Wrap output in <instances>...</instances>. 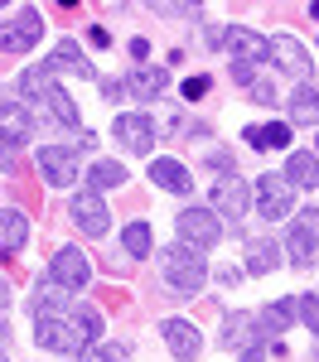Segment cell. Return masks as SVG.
<instances>
[{
    "instance_id": "cell-16",
    "label": "cell",
    "mask_w": 319,
    "mask_h": 362,
    "mask_svg": "<svg viewBox=\"0 0 319 362\" xmlns=\"http://www.w3.org/2000/svg\"><path fill=\"white\" fill-rule=\"evenodd\" d=\"M150 184L165 189V194H189V189H194L189 169L179 165V160H155V165H150Z\"/></svg>"
},
{
    "instance_id": "cell-1",
    "label": "cell",
    "mask_w": 319,
    "mask_h": 362,
    "mask_svg": "<svg viewBox=\"0 0 319 362\" xmlns=\"http://www.w3.org/2000/svg\"><path fill=\"white\" fill-rule=\"evenodd\" d=\"M160 276L170 290L179 295H194L203 280H208V266H203V251L189 247V242H179V247H165L160 251Z\"/></svg>"
},
{
    "instance_id": "cell-5",
    "label": "cell",
    "mask_w": 319,
    "mask_h": 362,
    "mask_svg": "<svg viewBox=\"0 0 319 362\" xmlns=\"http://www.w3.org/2000/svg\"><path fill=\"white\" fill-rule=\"evenodd\" d=\"M208 203H213L223 218L242 223V218H247V203H252V189H247V179H242V174H218V184H213Z\"/></svg>"
},
{
    "instance_id": "cell-39",
    "label": "cell",
    "mask_w": 319,
    "mask_h": 362,
    "mask_svg": "<svg viewBox=\"0 0 319 362\" xmlns=\"http://www.w3.org/2000/svg\"><path fill=\"white\" fill-rule=\"evenodd\" d=\"M242 362H266V348H261V343H257V348H247V358H242Z\"/></svg>"
},
{
    "instance_id": "cell-23",
    "label": "cell",
    "mask_w": 319,
    "mask_h": 362,
    "mask_svg": "<svg viewBox=\"0 0 319 362\" xmlns=\"http://www.w3.org/2000/svg\"><path fill=\"white\" fill-rule=\"evenodd\" d=\"M44 102H49V112L58 116V121H63V126H73V131H78V126H83V116H78V107H73V97H68V92H63V87H44Z\"/></svg>"
},
{
    "instance_id": "cell-18",
    "label": "cell",
    "mask_w": 319,
    "mask_h": 362,
    "mask_svg": "<svg viewBox=\"0 0 319 362\" xmlns=\"http://www.w3.org/2000/svg\"><path fill=\"white\" fill-rule=\"evenodd\" d=\"M242 140H247L252 150H271V145L286 150V145H290V126H286V121H261V126H247Z\"/></svg>"
},
{
    "instance_id": "cell-40",
    "label": "cell",
    "mask_w": 319,
    "mask_h": 362,
    "mask_svg": "<svg viewBox=\"0 0 319 362\" xmlns=\"http://www.w3.org/2000/svg\"><path fill=\"white\" fill-rule=\"evenodd\" d=\"M10 305V285H5V280H0V309Z\"/></svg>"
},
{
    "instance_id": "cell-19",
    "label": "cell",
    "mask_w": 319,
    "mask_h": 362,
    "mask_svg": "<svg viewBox=\"0 0 319 362\" xmlns=\"http://www.w3.org/2000/svg\"><path fill=\"white\" fill-rule=\"evenodd\" d=\"M49 68H63V73H73V78H92V63L83 58V49H78L73 39H58V49L49 54Z\"/></svg>"
},
{
    "instance_id": "cell-33",
    "label": "cell",
    "mask_w": 319,
    "mask_h": 362,
    "mask_svg": "<svg viewBox=\"0 0 319 362\" xmlns=\"http://www.w3.org/2000/svg\"><path fill=\"white\" fill-rule=\"evenodd\" d=\"M252 102H261V107H276V87L266 83V78H257V83H252Z\"/></svg>"
},
{
    "instance_id": "cell-34",
    "label": "cell",
    "mask_w": 319,
    "mask_h": 362,
    "mask_svg": "<svg viewBox=\"0 0 319 362\" xmlns=\"http://www.w3.org/2000/svg\"><path fill=\"white\" fill-rule=\"evenodd\" d=\"M160 126H165V136H184V131H189L179 112H160ZM160 126H155V131H160Z\"/></svg>"
},
{
    "instance_id": "cell-12",
    "label": "cell",
    "mask_w": 319,
    "mask_h": 362,
    "mask_svg": "<svg viewBox=\"0 0 319 362\" xmlns=\"http://www.w3.org/2000/svg\"><path fill=\"white\" fill-rule=\"evenodd\" d=\"M116 140L126 145V150H136V155H150V145H155V121L150 116H116Z\"/></svg>"
},
{
    "instance_id": "cell-41",
    "label": "cell",
    "mask_w": 319,
    "mask_h": 362,
    "mask_svg": "<svg viewBox=\"0 0 319 362\" xmlns=\"http://www.w3.org/2000/svg\"><path fill=\"white\" fill-rule=\"evenodd\" d=\"M0 362H5V358H0Z\"/></svg>"
},
{
    "instance_id": "cell-4",
    "label": "cell",
    "mask_w": 319,
    "mask_h": 362,
    "mask_svg": "<svg viewBox=\"0 0 319 362\" xmlns=\"http://www.w3.org/2000/svg\"><path fill=\"white\" fill-rule=\"evenodd\" d=\"M87 280H92V261H87L78 247H63L54 251V261H49V285H58V290H83Z\"/></svg>"
},
{
    "instance_id": "cell-9",
    "label": "cell",
    "mask_w": 319,
    "mask_h": 362,
    "mask_svg": "<svg viewBox=\"0 0 319 362\" xmlns=\"http://www.w3.org/2000/svg\"><path fill=\"white\" fill-rule=\"evenodd\" d=\"M73 223L83 227V237H107V227H112V213H107V203L83 189V194L73 198Z\"/></svg>"
},
{
    "instance_id": "cell-20",
    "label": "cell",
    "mask_w": 319,
    "mask_h": 362,
    "mask_svg": "<svg viewBox=\"0 0 319 362\" xmlns=\"http://www.w3.org/2000/svg\"><path fill=\"white\" fill-rule=\"evenodd\" d=\"M29 242V223L20 208H0V247L5 251H20Z\"/></svg>"
},
{
    "instance_id": "cell-37",
    "label": "cell",
    "mask_w": 319,
    "mask_h": 362,
    "mask_svg": "<svg viewBox=\"0 0 319 362\" xmlns=\"http://www.w3.org/2000/svg\"><path fill=\"white\" fill-rule=\"evenodd\" d=\"M145 54H150V44H145V39H131V58H136V68L145 63Z\"/></svg>"
},
{
    "instance_id": "cell-7",
    "label": "cell",
    "mask_w": 319,
    "mask_h": 362,
    "mask_svg": "<svg viewBox=\"0 0 319 362\" xmlns=\"http://www.w3.org/2000/svg\"><path fill=\"white\" fill-rule=\"evenodd\" d=\"M179 237L189 242V247H218V237H223V223H218V213L213 208H184L179 213Z\"/></svg>"
},
{
    "instance_id": "cell-26",
    "label": "cell",
    "mask_w": 319,
    "mask_h": 362,
    "mask_svg": "<svg viewBox=\"0 0 319 362\" xmlns=\"http://www.w3.org/2000/svg\"><path fill=\"white\" fill-rule=\"evenodd\" d=\"M290 314H295V305H290V300H276V305H266L261 309V334H286L290 329Z\"/></svg>"
},
{
    "instance_id": "cell-28",
    "label": "cell",
    "mask_w": 319,
    "mask_h": 362,
    "mask_svg": "<svg viewBox=\"0 0 319 362\" xmlns=\"http://www.w3.org/2000/svg\"><path fill=\"white\" fill-rule=\"evenodd\" d=\"M121 247H126V256H131V261L150 256V227H145V223H131L126 232H121Z\"/></svg>"
},
{
    "instance_id": "cell-17",
    "label": "cell",
    "mask_w": 319,
    "mask_h": 362,
    "mask_svg": "<svg viewBox=\"0 0 319 362\" xmlns=\"http://www.w3.org/2000/svg\"><path fill=\"white\" fill-rule=\"evenodd\" d=\"M29 131H34V116L20 102H5L0 107V140L5 145H20V140H29Z\"/></svg>"
},
{
    "instance_id": "cell-22",
    "label": "cell",
    "mask_w": 319,
    "mask_h": 362,
    "mask_svg": "<svg viewBox=\"0 0 319 362\" xmlns=\"http://www.w3.org/2000/svg\"><path fill=\"white\" fill-rule=\"evenodd\" d=\"M286 184H290V189H315V184H319V165H315V155H310V150H295V155H290Z\"/></svg>"
},
{
    "instance_id": "cell-25",
    "label": "cell",
    "mask_w": 319,
    "mask_h": 362,
    "mask_svg": "<svg viewBox=\"0 0 319 362\" xmlns=\"http://www.w3.org/2000/svg\"><path fill=\"white\" fill-rule=\"evenodd\" d=\"M87 184H92V194L97 189H116V184H126V169L116 165V160H97V165L87 169Z\"/></svg>"
},
{
    "instance_id": "cell-29",
    "label": "cell",
    "mask_w": 319,
    "mask_h": 362,
    "mask_svg": "<svg viewBox=\"0 0 319 362\" xmlns=\"http://www.w3.org/2000/svg\"><path fill=\"white\" fill-rule=\"evenodd\" d=\"M20 87H25V97L44 102V87H49V68H25V73H20Z\"/></svg>"
},
{
    "instance_id": "cell-14",
    "label": "cell",
    "mask_w": 319,
    "mask_h": 362,
    "mask_svg": "<svg viewBox=\"0 0 319 362\" xmlns=\"http://www.w3.org/2000/svg\"><path fill=\"white\" fill-rule=\"evenodd\" d=\"M39 174L63 189V184L78 179V155H73V150H58V145H44V150H39Z\"/></svg>"
},
{
    "instance_id": "cell-2",
    "label": "cell",
    "mask_w": 319,
    "mask_h": 362,
    "mask_svg": "<svg viewBox=\"0 0 319 362\" xmlns=\"http://www.w3.org/2000/svg\"><path fill=\"white\" fill-rule=\"evenodd\" d=\"M34 338H39V348H54V353H83L87 348V334L78 329L73 314H39Z\"/></svg>"
},
{
    "instance_id": "cell-10",
    "label": "cell",
    "mask_w": 319,
    "mask_h": 362,
    "mask_svg": "<svg viewBox=\"0 0 319 362\" xmlns=\"http://www.w3.org/2000/svg\"><path fill=\"white\" fill-rule=\"evenodd\" d=\"M223 44H228L232 63H261V58H271V39H261L257 29L232 25L228 34H223Z\"/></svg>"
},
{
    "instance_id": "cell-31",
    "label": "cell",
    "mask_w": 319,
    "mask_h": 362,
    "mask_svg": "<svg viewBox=\"0 0 319 362\" xmlns=\"http://www.w3.org/2000/svg\"><path fill=\"white\" fill-rule=\"evenodd\" d=\"M73 319H78V329H83V334H87V343H92V338L102 334V314H97V309H92V305L73 309Z\"/></svg>"
},
{
    "instance_id": "cell-11",
    "label": "cell",
    "mask_w": 319,
    "mask_h": 362,
    "mask_svg": "<svg viewBox=\"0 0 319 362\" xmlns=\"http://www.w3.org/2000/svg\"><path fill=\"white\" fill-rule=\"evenodd\" d=\"M271 58L281 63V73H286V78H295V83H305V78H310V54L300 49V39L276 34V39H271Z\"/></svg>"
},
{
    "instance_id": "cell-30",
    "label": "cell",
    "mask_w": 319,
    "mask_h": 362,
    "mask_svg": "<svg viewBox=\"0 0 319 362\" xmlns=\"http://www.w3.org/2000/svg\"><path fill=\"white\" fill-rule=\"evenodd\" d=\"M295 309H300V324H305V329L319 338V295H305V300H295Z\"/></svg>"
},
{
    "instance_id": "cell-6",
    "label": "cell",
    "mask_w": 319,
    "mask_h": 362,
    "mask_svg": "<svg viewBox=\"0 0 319 362\" xmlns=\"http://www.w3.org/2000/svg\"><path fill=\"white\" fill-rule=\"evenodd\" d=\"M286 247H290V261L295 266H310L319 251V208H305L286 232Z\"/></svg>"
},
{
    "instance_id": "cell-21",
    "label": "cell",
    "mask_w": 319,
    "mask_h": 362,
    "mask_svg": "<svg viewBox=\"0 0 319 362\" xmlns=\"http://www.w3.org/2000/svg\"><path fill=\"white\" fill-rule=\"evenodd\" d=\"M223 348H257V319H252V314H228V324H223Z\"/></svg>"
},
{
    "instance_id": "cell-8",
    "label": "cell",
    "mask_w": 319,
    "mask_h": 362,
    "mask_svg": "<svg viewBox=\"0 0 319 362\" xmlns=\"http://www.w3.org/2000/svg\"><path fill=\"white\" fill-rule=\"evenodd\" d=\"M257 208H261V218H271V223L286 218L290 208H295V203H290L286 174H261V179H257Z\"/></svg>"
},
{
    "instance_id": "cell-36",
    "label": "cell",
    "mask_w": 319,
    "mask_h": 362,
    "mask_svg": "<svg viewBox=\"0 0 319 362\" xmlns=\"http://www.w3.org/2000/svg\"><path fill=\"white\" fill-rule=\"evenodd\" d=\"M0 169H10V174H15V169H20V160H15V150H10V145H5V140H0Z\"/></svg>"
},
{
    "instance_id": "cell-15",
    "label": "cell",
    "mask_w": 319,
    "mask_h": 362,
    "mask_svg": "<svg viewBox=\"0 0 319 362\" xmlns=\"http://www.w3.org/2000/svg\"><path fill=\"white\" fill-rule=\"evenodd\" d=\"M126 92H131L136 102H155L160 92H170V73H165V68H150V63H141V68H131Z\"/></svg>"
},
{
    "instance_id": "cell-13",
    "label": "cell",
    "mask_w": 319,
    "mask_h": 362,
    "mask_svg": "<svg viewBox=\"0 0 319 362\" xmlns=\"http://www.w3.org/2000/svg\"><path fill=\"white\" fill-rule=\"evenodd\" d=\"M160 334H165V343H170V353L179 362H194V358H199L203 338H199V329H194L189 319H165V324H160Z\"/></svg>"
},
{
    "instance_id": "cell-38",
    "label": "cell",
    "mask_w": 319,
    "mask_h": 362,
    "mask_svg": "<svg viewBox=\"0 0 319 362\" xmlns=\"http://www.w3.org/2000/svg\"><path fill=\"white\" fill-rule=\"evenodd\" d=\"M218 280H223V285H237V280H242V271H237V266H223V271H218Z\"/></svg>"
},
{
    "instance_id": "cell-32",
    "label": "cell",
    "mask_w": 319,
    "mask_h": 362,
    "mask_svg": "<svg viewBox=\"0 0 319 362\" xmlns=\"http://www.w3.org/2000/svg\"><path fill=\"white\" fill-rule=\"evenodd\" d=\"M126 358H131L126 343H102V348H97V362H126Z\"/></svg>"
},
{
    "instance_id": "cell-35",
    "label": "cell",
    "mask_w": 319,
    "mask_h": 362,
    "mask_svg": "<svg viewBox=\"0 0 319 362\" xmlns=\"http://www.w3.org/2000/svg\"><path fill=\"white\" fill-rule=\"evenodd\" d=\"M208 87H213V78H189V83H184V97H189V102H199V97H208Z\"/></svg>"
},
{
    "instance_id": "cell-3",
    "label": "cell",
    "mask_w": 319,
    "mask_h": 362,
    "mask_svg": "<svg viewBox=\"0 0 319 362\" xmlns=\"http://www.w3.org/2000/svg\"><path fill=\"white\" fill-rule=\"evenodd\" d=\"M44 34V15L39 10H20V15H5L0 20V49L5 54H29Z\"/></svg>"
},
{
    "instance_id": "cell-27",
    "label": "cell",
    "mask_w": 319,
    "mask_h": 362,
    "mask_svg": "<svg viewBox=\"0 0 319 362\" xmlns=\"http://www.w3.org/2000/svg\"><path fill=\"white\" fill-rule=\"evenodd\" d=\"M271 266H276V242H266V237L247 242V271H252V276H266Z\"/></svg>"
},
{
    "instance_id": "cell-24",
    "label": "cell",
    "mask_w": 319,
    "mask_h": 362,
    "mask_svg": "<svg viewBox=\"0 0 319 362\" xmlns=\"http://www.w3.org/2000/svg\"><path fill=\"white\" fill-rule=\"evenodd\" d=\"M290 121H295V126H315L319 121V92L315 87H300V92L290 97Z\"/></svg>"
}]
</instances>
